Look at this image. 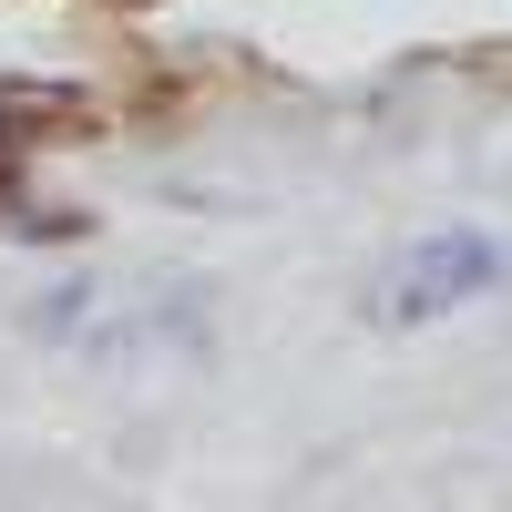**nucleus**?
I'll use <instances>...</instances> for the list:
<instances>
[{"instance_id":"1","label":"nucleus","mask_w":512,"mask_h":512,"mask_svg":"<svg viewBox=\"0 0 512 512\" xmlns=\"http://www.w3.org/2000/svg\"><path fill=\"white\" fill-rule=\"evenodd\" d=\"M472 287H492V236L441 226V236H420L400 267H390V287H379V318H441V308H461Z\"/></svg>"}]
</instances>
